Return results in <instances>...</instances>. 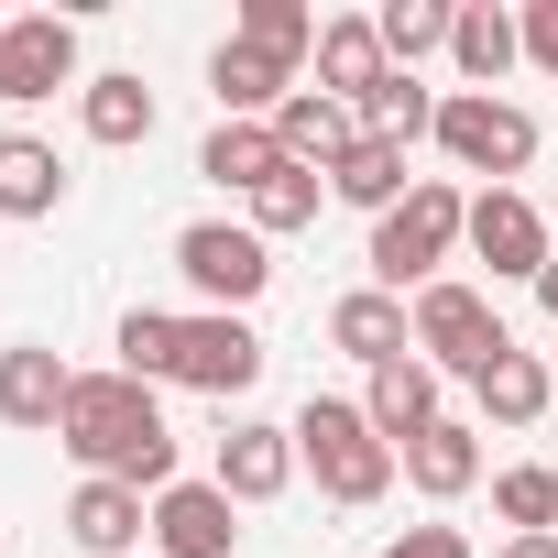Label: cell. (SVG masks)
Masks as SVG:
<instances>
[{"label": "cell", "instance_id": "1", "mask_svg": "<svg viewBox=\"0 0 558 558\" xmlns=\"http://www.w3.org/2000/svg\"><path fill=\"white\" fill-rule=\"evenodd\" d=\"M56 449H77L99 482H132V493H175V427H165L154 384H132V373H77Z\"/></svg>", "mask_w": 558, "mask_h": 558}, {"label": "cell", "instance_id": "31", "mask_svg": "<svg viewBox=\"0 0 558 558\" xmlns=\"http://www.w3.org/2000/svg\"><path fill=\"white\" fill-rule=\"evenodd\" d=\"M493 514L514 536H558V471H493Z\"/></svg>", "mask_w": 558, "mask_h": 558}, {"label": "cell", "instance_id": "14", "mask_svg": "<svg viewBox=\"0 0 558 558\" xmlns=\"http://www.w3.org/2000/svg\"><path fill=\"white\" fill-rule=\"evenodd\" d=\"M362 416H373V438H384V449H416V438L438 427V362H416V351H405V362H384V373H373V395H362Z\"/></svg>", "mask_w": 558, "mask_h": 558}, {"label": "cell", "instance_id": "13", "mask_svg": "<svg viewBox=\"0 0 558 558\" xmlns=\"http://www.w3.org/2000/svg\"><path fill=\"white\" fill-rule=\"evenodd\" d=\"M329 351H351L362 373H384V362H405V351H416V318H405V296H384V286H362V296H340V307H329Z\"/></svg>", "mask_w": 558, "mask_h": 558}, {"label": "cell", "instance_id": "12", "mask_svg": "<svg viewBox=\"0 0 558 558\" xmlns=\"http://www.w3.org/2000/svg\"><path fill=\"white\" fill-rule=\"evenodd\" d=\"M66 395H77V373L45 351V340H12V351H0V416H12V427H66Z\"/></svg>", "mask_w": 558, "mask_h": 558}, {"label": "cell", "instance_id": "24", "mask_svg": "<svg viewBox=\"0 0 558 558\" xmlns=\"http://www.w3.org/2000/svg\"><path fill=\"white\" fill-rule=\"evenodd\" d=\"M471 395H482V416H493V427H536V416H547V395H558V373H547L536 351H504Z\"/></svg>", "mask_w": 558, "mask_h": 558}, {"label": "cell", "instance_id": "20", "mask_svg": "<svg viewBox=\"0 0 558 558\" xmlns=\"http://www.w3.org/2000/svg\"><path fill=\"white\" fill-rule=\"evenodd\" d=\"M66 208V165L34 132H0V219H56Z\"/></svg>", "mask_w": 558, "mask_h": 558}, {"label": "cell", "instance_id": "22", "mask_svg": "<svg viewBox=\"0 0 558 558\" xmlns=\"http://www.w3.org/2000/svg\"><path fill=\"white\" fill-rule=\"evenodd\" d=\"M329 197H351V208H373V219H384V208H405V197H416V175H405V143L362 132V143L329 165Z\"/></svg>", "mask_w": 558, "mask_h": 558}, {"label": "cell", "instance_id": "9", "mask_svg": "<svg viewBox=\"0 0 558 558\" xmlns=\"http://www.w3.org/2000/svg\"><path fill=\"white\" fill-rule=\"evenodd\" d=\"M471 252L493 263V274H547V219H536V197H514V186H482L471 197Z\"/></svg>", "mask_w": 558, "mask_h": 558}, {"label": "cell", "instance_id": "15", "mask_svg": "<svg viewBox=\"0 0 558 558\" xmlns=\"http://www.w3.org/2000/svg\"><path fill=\"white\" fill-rule=\"evenodd\" d=\"M230 504H274L296 482V427H230L219 438V471H208Z\"/></svg>", "mask_w": 558, "mask_h": 558}, {"label": "cell", "instance_id": "26", "mask_svg": "<svg viewBox=\"0 0 558 558\" xmlns=\"http://www.w3.org/2000/svg\"><path fill=\"white\" fill-rule=\"evenodd\" d=\"M241 45H263L274 66H307L318 56V12L307 0H241Z\"/></svg>", "mask_w": 558, "mask_h": 558}, {"label": "cell", "instance_id": "21", "mask_svg": "<svg viewBox=\"0 0 558 558\" xmlns=\"http://www.w3.org/2000/svg\"><path fill=\"white\" fill-rule=\"evenodd\" d=\"M197 175L230 186V197H252L263 175H286V143H274V121H219V132L197 143Z\"/></svg>", "mask_w": 558, "mask_h": 558}, {"label": "cell", "instance_id": "19", "mask_svg": "<svg viewBox=\"0 0 558 558\" xmlns=\"http://www.w3.org/2000/svg\"><path fill=\"white\" fill-rule=\"evenodd\" d=\"M395 460H405V482H416L427 504H460V493L482 482V427H460V416H438V427H427L416 449H395Z\"/></svg>", "mask_w": 558, "mask_h": 558}, {"label": "cell", "instance_id": "23", "mask_svg": "<svg viewBox=\"0 0 558 558\" xmlns=\"http://www.w3.org/2000/svg\"><path fill=\"white\" fill-rule=\"evenodd\" d=\"M449 56H460V77H471V88L493 99V77H504V66L525 56V23H514V12H493V0H471V12L449 23Z\"/></svg>", "mask_w": 558, "mask_h": 558}, {"label": "cell", "instance_id": "8", "mask_svg": "<svg viewBox=\"0 0 558 558\" xmlns=\"http://www.w3.org/2000/svg\"><path fill=\"white\" fill-rule=\"evenodd\" d=\"M175 384L186 395H252L263 384V329L252 318H186V340H175Z\"/></svg>", "mask_w": 558, "mask_h": 558}, {"label": "cell", "instance_id": "33", "mask_svg": "<svg viewBox=\"0 0 558 558\" xmlns=\"http://www.w3.org/2000/svg\"><path fill=\"white\" fill-rule=\"evenodd\" d=\"M525 56L558 77V0H536V12H525Z\"/></svg>", "mask_w": 558, "mask_h": 558}, {"label": "cell", "instance_id": "2", "mask_svg": "<svg viewBox=\"0 0 558 558\" xmlns=\"http://www.w3.org/2000/svg\"><path fill=\"white\" fill-rule=\"evenodd\" d=\"M449 241H471V197L438 186V175H416V197L373 219V286H384V296H405V286L427 296L438 263H449Z\"/></svg>", "mask_w": 558, "mask_h": 558}, {"label": "cell", "instance_id": "27", "mask_svg": "<svg viewBox=\"0 0 558 558\" xmlns=\"http://www.w3.org/2000/svg\"><path fill=\"white\" fill-rule=\"evenodd\" d=\"M449 23H460L449 0H384V12H373V34H384V56H395L405 77H416V56H438V45H449Z\"/></svg>", "mask_w": 558, "mask_h": 558}, {"label": "cell", "instance_id": "35", "mask_svg": "<svg viewBox=\"0 0 558 558\" xmlns=\"http://www.w3.org/2000/svg\"><path fill=\"white\" fill-rule=\"evenodd\" d=\"M504 558H558V536H514V547H504Z\"/></svg>", "mask_w": 558, "mask_h": 558}, {"label": "cell", "instance_id": "5", "mask_svg": "<svg viewBox=\"0 0 558 558\" xmlns=\"http://www.w3.org/2000/svg\"><path fill=\"white\" fill-rule=\"evenodd\" d=\"M514 340H504V318H493V296L482 286H449V274H438V286L416 296V362H438V373H493Z\"/></svg>", "mask_w": 558, "mask_h": 558}, {"label": "cell", "instance_id": "3", "mask_svg": "<svg viewBox=\"0 0 558 558\" xmlns=\"http://www.w3.org/2000/svg\"><path fill=\"white\" fill-rule=\"evenodd\" d=\"M296 460L318 471V493H329V504H384V493H395V471H405V460L373 438V416H362V405H340V395H307V416H296Z\"/></svg>", "mask_w": 558, "mask_h": 558}, {"label": "cell", "instance_id": "10", "mask_svg": "<svg viewBox=\"0 0 558 558\" xmlns=\"http://www.w3.org/2000/svg\"><path fill=\"white\" fill-rule=\"evenodd\" d=\"M66 536H77L88 558H132V547L154 536V504H143L132 482H99V471H88V482L66 493Z\"/></svg>", "mask_w": 558, "mask_h": 558}, {"label": "cell", "instance_id": "32", "mask_svg": "<svg viewBox=\"0 0 558 558\" xmlns=\"http://www.w3.org/2000/svg\"><path fill=\"white\" fill-rule=\"evenodd\" d=\"M384 558H471V547H460V525H405Z\"/></svg>", "mask_w": 558, "mask_h": 558}, {"label": "cell", "instance_id": "6", "mask_svg": "<svg viewBox=\"0 0 558 558\" xmlns=\"http://www.w3.org/2000/svg\"><path fill=\"white\" fill-rule=\"evenodd\" d=\"M438 154L504 186V175H525V165H536V121H525L514 99H482V88H460V99H438Z\"/></svg>", "mask_w": 558, "mask_h": 558}, {"label": "cell", "instance_id": "17", "mask_svg": "<svg viewBox=\"0 0 558 558\" xmlns=\"http://www.w3.org/2000/svg\"><path fill=\"white\" fill-rule=\"evenodd\" d=\"M274 143H286V165H318V175H329V165L362 143V110L329 99V88H296L286 110H274Z\"/></svg>", "mask_w": 558, "mask_h": 558}, {"label": "cell", "instance_id": "28", "mask_svg": "<svg viewBox=\"0 0 558 558\" xmlns=\"http://www.w3.org/2000/svg\"><path fill=\"white\" fill-rule=\"evenodd\" d=\"M318 208H329V175H318V165H286V175L252 186V230H263V241H274V230H307Z\"/></svg>", "mask_w": 558, "mask_h": 558}, {"label": "cell", "instance_id": "25", "mask_svg": "<svg viewBox=\"0 0 558 558\" xmlns=\"http://www.w3.org/2000/svg\"><path fill=\"white\" fill-rule=\"evenodd\" d=\"M77 121H88V143H154V88L143 77H88Z\"/></svg>", "mask_w": 558, "mask_h": 558}, {"label": "cell", "instance_id": "37", "mask_svg": "<svg viewBox=\"0 0 558 558\" xmlns=\"http://www.w3.org/2000/svg\"><path fill=\"white\" fill-rule=\"evenodd\" d=\"M547 471H558V460H547Z\"/></svg>", "mask_w": 558, "mask_h": 558}, {"label": "cell", "instance_id": "34", "mask_svg": "<svg viewBox=\"0 0 558 558\" xmlns=\"http://www.w3.org/2000/svg\"><path fill=\"white\" fill-rule=\"evenodd\" d=\"M536 307H547V318H558V252H547V274H536Z\"/></svg>", "mask_w": 558, "mask_h": 558}, {"label": "cell", "instance_id": "11", "mask_svg": "<svg viewBox=\"0 0 558 558\" xmlns=\"http://www.w3.org/2000/svg\"><path fill=\"white\" fill-rule=\"evenodd\" d=\"M230 493L219 482H175V493H154V558H230Z\"/></svg>", "mask_w": 558, "mask_h": 558}, {"label": "cell", "instance_id": "18", "mask_svg": "<svg viewBox=\"0 0 558 558\" xmlns=\"http://www.w3.org/2000/svg\"><path fill=\"white\" fill-rule=\"evenodd\" d=\"M384 77H395V56H384L373 12H340V23H318V88H329V99H351V110H362Z\"/></svg>", "mask_w": 558, "mask_h": 558}, {"label": "cell", "instance_id": "4", "mask_svg": "<svg viewBox=\"0 0 558 558\" xmlns=\"http://www.w3.org/2000/svg\"><path fill=\"white\" fill-rule=\"evenodd\" d=\"M175 274H186L219 318H241V307L274 286V252H263L252 219H197V230H175Z\"/></svg>", "mask_w": 558, "mask_h": 558}, {"label": "cell", "instance_id": "36", "mask_svg": "<svg viewBox=\"0 0 558 558\" xmlns=\"http://www.w3.org/2000/svg\"><path fill=\"white\" fill-rule=\"evenodd\" d=\"M0 34H12V12H0Z\"/></svg>", "mask_w": 558, "mask_h": 558}, {"label": "cell", "instance_id": "30", "mask_svg": "<svg viewBox=\"0 0 558 558\" xmlns=\"http://www.w3.org/2000/svg\"><path fill=\"white\" fill-rule=\"evenodd\" d=\"M362 132H384V143H416V132H438V99H427V88L395 66V77L362 99Z\"/></svg>", "mask_w": 558, "mask_h": 558}, {"label": "cell", "instance_id": "16", "mask_svg": "<svg viewBox=\"0 0 558 558\" xmlns=\"http://www.w3.org/2000/svg\"><path fill=\"white\" fill-rule=\"evenodd\" d=\"M208 88H219V121H274V110L296 99V66H274L263 45H241V34H230V45L208 56Z\"/></svg>", "mask_w": 558, "mask_h": 558}, {"label": "cell", "instance_id": "29", "mask_svg": "<svg viewBox=\"0 0 558 558\" xmlns=\"http://www.w3.org/2000/svg\"><path fill=\"white\" fill-rule=\"evenodd\" d=\"M175 340H186V318L132 307V318H121V373H132V384H175Z\"/></svg>", "mask_w": 558, "mask_h": 558}, {"label": "cell", "instance_id": "7", "mask_svg": "<svg viewBox=\"0 0 558 558\" xmlns=\"http://www.w3.org/2000/svg\"><path fill=\"white\" fill-rule=\"evenodd\" d=\"M56 88H77V23L66 12H12V34H0V99L34 110Z\"/></svg>", "mask_w": 558, "mask_h": 558}]
</instances>
